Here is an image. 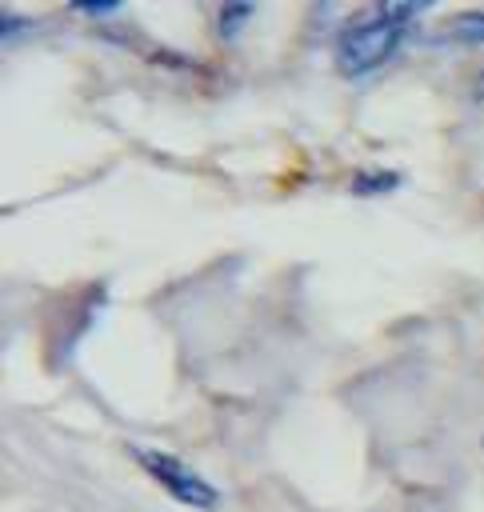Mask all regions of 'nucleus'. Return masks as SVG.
<instances>
[{
	"instance_id": "obj_1",
	"label": "nucleus",
	"mask_w": 484,
	"mask_h": 512,
	"mask_svg": "<svg viewBox=\"0 0 484 512\" xmlns=\"http://www.w3.org/2000/svg\"><path fill=\"white\" fill-rule=\"evenodd\" d=\"M420 12V4H372L364 16L340 28L336 36V68L344 76H368L380 64L396 56V48L408 36V20Z\"/></svg>"
},
{
	"instance_id": "obj_2",
	"label": "nucleus",
	"mask_w": 484,
	"mask_h": 512,
	"mask_svg": "<svg viewBox=\"0 0 484 512\" xmlns=\"http://www.w3.org/2000/svg\"><path fill=\"white\" fill-rule=\"evenodd\" d=\"M136 456H140V464L156 476V484H164L180 504H192V508H216L220 492H216L200 472H192L180 456H172V452H152V448H144V452H136Z\"/></svg>"
},
{
	"instance_id": "obj_3",
	"label": "nucleus",
	"mask_w": 484,
	"mask_h": 512,
	"mask_svg": "<svg viewBox=\"0 0 484 512\" xmlns=\"http://www.w3.org/2000/svg\"><path fill=\"white\" fill-rule=\"evenodd\" d=\"M396 184H400L396 172H356L352 192H360V196H376V192H392Z\"/></svg>"
},
{
	"instance_id": "obj_4",
	"label": "nucleus",
	"mask_w": 484,
	"mask_h": 512,
	"mask_svg": "<svg viewBox=\"0 0 484 512\" xmlns=\"http://www.w3.org/2000/svg\"><path fill=\"white\" fill-rule=\"evenodd\" d=\"M452 36L464 44H484V12H464L452 20Z\"/></svg>"
},
{
	"instance_id": "obj_5",
	"label": "nucleus",
	"mask_w": 484,
	"mask_h": 512,
	"mask_svg": "<svg viewBox=\"0 0 484 512\" xmlns=\"http://www.w3.org/2000/svg\"><path fill=\"white\" fill-rule=\"evenodd\" d=\"M252 4H224L220 8V36H236L244 20H252Z\"/></svg>"
},
{
	"instance_id": "obj_6",
	"label": "nucleus",
	"mask_w": 484,
	"mask_h": 512,
	"mask_svg": "<svg viewBox=\"0 0 484 512\" xmlns=\"http://www.w3.org/2000/svg\"><path fill=\"white\" fill-rule=\"evenodd\" d=\"M120 4H72V12H84V16H112Z\"/></svg>"
}]
</instances>
